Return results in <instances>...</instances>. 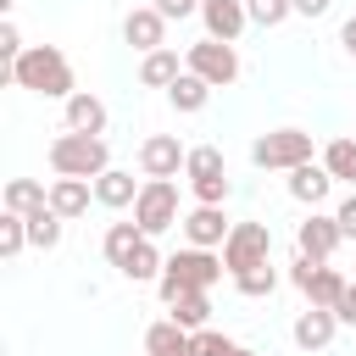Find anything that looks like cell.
I'll return each instance as SVG.
<instances>
[{"mask_svg":"<svg viewBox=\"0 0 356 356\" xmlns=\"http://www.w3.org/2000/svg\"><path fill=\"white\" fill-rule=\"evenodd\" d=\"M6 78H11L17 89H28V95H44V100H72V95H78L72 61H67L56 44H28V50L6 67Z\"/></svg>","mask_w":356,"mask_h":356,"instance_id":"obj_1","label":"cell"},{"mask_svg":"<svg viewBox=\"0 0 356 356\" xmlns=\"http://www.w3.org/2000/svg\"><path fill=\"white\" fill-rule=\"evenodd\" d=\"M50 172L56 178H100V172H111V150H106V139L100 134H56L50 139Z\"/></svg>","mask_w":356,"mask_h":356,"instance_id":"obj_2","label":"cell"},{"mask_svg":"<svg viewBox=\"0 0 356 356\" xmlns=\"http://www.w3.org/2000/svg\"><path fill=\"white\" fill-rule=\"evenodd\" d=\"M222 273H228V267H222V256H211V250H195V245H189V250L167 256V273H161V284H156V289H161V300L172 306L184 289H211Z\"/></svg>","mask_w":356,"mask_h":356,"instance_id":"obj_3","label":"cell"},{"mask_svg":"<svg viewBox=\"0 0 356 356\" xmlns=\"http://www.w3.org/2000/svg\"><path fill=\"white\" fill-rule=\"evenodd\" d=\"M250 161L261 172H295V167L312 161V134L306 128H273V134H261L250 145Z\"/></svg>","mask_w":356,"mask_h":356,"instance_id":"obj_4","label":"cell"},{"mask_svg":"<svg viewBox=\"0 0 356 356\" xmlns=\"http://www.w3.org/2000/svg\"><path fill=\"white\" fill-rule=\"evenodd\" d=\"M184 178L195 189V206H222L228 200V161L217 145H189V161H184Z\"/></svg>","mask_w":356,"mask_h":356,"instance_id":"obj_5","label":"cell"},{"mask_svg":"<svg viewBox=\"0 0 356 356\" xmlns=\"http://www.w3.org/2000/svg\"><path fill=\"white\" fill-rule=\"evenodd\" d=\"M134 222H139L145 239H161L167 228H178V222H184V217H178V184H172V178H145V189H139V200H134Z\"/></svg>","mask_w":356,"mask_h":356,"instance_id":"obj_6","label":"cell"},{"mask_svg":"<svg viewBox=\"0 0 356 356\" xmlns=\"http://www.w3.org/2000/svg\"><path fill=\"white\" fill-rule=\"evenodd\" d=\"M261 261H273V228H267V222H234V234L222 239V267H228V278L245 273V267H261Z\"/></svg>","mask_w":356,"mask_h":356,"instance_id":"obj_7","label":"cell"},{"mask_svg":"<svg viewBox=\"0 0 356 356\" xmlns=\"http://www.w3.org/2000/svg\"><path fill=\"white\" fill-rule=\"evenodd\" d=\"M184 67H189L195 78H206L211 89H228V83L239 78V50L222 44V39H200V44L184 50Z\"/></svg>","mask_w":356,"mask_h":356,"instance_id":"obj_8","label":"cell"},{"mask_svg":"<svg viewBox=\"0 0 356 356\" xmlns=\"http://www.w3.org/2000/svg\"><path fill=\"white\" fill-rule=\"evenodd\" d=\"M184 161H189V150L178 145V134H150L139 145V172L145 178H178Z\"/></svg>","mask_w":356,"mask_h":356,"instance_id":"obj_9","label":"cell"},{"mask_svg":"<svg viewBox=\"0 0 356 356\" xmlns=\"http://www.w3.org/2000/svg\"><path fill=\"white\" fill-rule=\"evenodd\" d=\"M184 239L195 245V250H217L228 234H234V222L222 217V206H195V211H184Z\"/></svg>","mask_w":356,"mask_h":356,"instance_id":"obj_10","label":"cell"},{"mask_svg":"<svg viewBox=\"0 0 356 356\" xmlns=\"http://www.w3.org/2000/svg\"><path fill=\"white\" fill-rule=\"evenodd\" d=\"M339 245H345V234H339V222H334V217H323V211H312V217L295 228V250H300V256H312V261H328Z\"/></svg>","mask_w":356,"mask_h":356,"instance_id":"obj_11","label":"cell"},{"mask_svg":"<svg viewBox=\"0 0 356 356\" xmlns=\"http://www.w3.org/2000/svg\"><path fill=\"white\" fill-rule=\"evenodd\" d=\"M200 22H206V39L234 44L250 28V11H245V0H200Z\"/></svg>","mask_w":356,"mask_h":356,"instance_id":"obj_12","label":"cell"},{"mask_svg":"<svg viewBox=\"0 0 356 356\" xmlns=\"http://www.w3.org/2000/svg\"><path fill=\"white\" fill-rule=\"evenodd\" d=\"M122 39H128L139 56H150V50L167 44V17H161L156 6H134V11L122 17Z\"/></svg>","mask_w":356,"mask_h":356,"instance_id":"obj_13","label":"cell"},{"mask_svg":"<svg viewBox=\"0 0 356 356\" xmlns=\"http://www.w3.org/2000/svg\"><path fill=\"white\" fill-rule=\"evenodd\" d=\"M289 334H295V345H300V350H328V345H334V334H339V317H334V312H323V306H306V312L295 317V328H289Z\"/></svg>","mask_w":356,"mask_h":356,"instance_id":"obj_14","label":"cell"},{"mask_svg":"<svg viewBox=\"0 0 356 356\" xmlns=\"http://www.w3.org/2000/svg\"><path fill=\"white\" fill-rule=\"evenodd\" d=\"M89 200H95V184L89 178H50V211L56 217H83L89 211Z\"/></svg>","mask_w":356,"mask_h":356,"instance_id":"obj_15","label":"cell"},{"mask_svg":"<svg viewBox=\"0 0 356 356\" xmlns=\"http://www.w3.org/2000/svg\"><path fill=\"white\" fill-rule=\"evenodd\" d=\"M145 356H195V334L178 328L172 317H161L145 328Z\"/></svg>","mask_w":356,"mask_h":356,"instance_id":"obj_16","label":"cell"},{"mask_svg":"<svg viewBox=\"0 0 356 356\" xmlns=\"http://www.w3.org/2000/svg\"><path fill=\"white\" fill-rule=\"evenodd\" d=\"M328 189H334V178H328V167H323V161H306V167H295V172H289V195H295L300 206H312V211L328 200Z\"/></svg>","mask_w":356,"mask_h":356,"instance_id":"obj_17","label":"cell"},{"mask_svg":"<svg viewBox=\"0 0 356 356\" xmlns=\"http://www.w3.org/2000/svg\"><path fill=\"white\" fill-rule=\"evenodd\" d=\"M178 78H184V61H178L172 44H161V50H150V56L139 61V83H145V89H172Z\"/></svg>","mask_w":356,"mask_h":356,"instance_id":"obj_18","label":"cell"},{"mask_svg":"<svg viewBox=\"0 0 356 356\" xmlns=\"http://www.w3.org/2000/svg\"><path fill=\"white\" fill-rule=\"evenodd\" d=\"M67 128H72V134H106V100L89 95V89H78V95L67 100Z\"/></svg>","mask_w":356,"mask_h":356,"instance_id":"obj_19","label":"cell"},{"mask_svg":"<svg viewBox=\"0 0 356 356\" xmlns=\"http://www.w3.org/2000/svg\"><path fill=\"white\" fill-rule=\"evenodd\" d=\"M139 189H145V184H134V172H122V167H111V172H100V178H95V200H100V206H111V211L134 206V200H139Z\"/></svg>","mask_w":356,"mask_h":356,"instance_id":"obj_20","label":"cell"},{"mask_svg":"<svg viewBox=\"0 0 356 356\" xmlns=\"http://www.w3.org/2000/svg\"><path fill=\"white\" fill-rule=\"evenodd\" d=\"M345 284H350V278H345L339 267H328V261H323L300 295H306V306H323V312H334V306H339V295H345Z\"/></svg>","mask_w":356,"mask_h":356,"instance_id":"obj_21","label":"cell"},{"mask_svg":"<svg viewBox=\"0 0 356 356\" xmlns=\"http://www.w3.org/2000/svg\"><path fill=\"white\" fill-rule=\"evenodd\" d=\"M39 206H50V184H39V178H11L6 184V211L33 217Z\"/></svg>","mask_w":356,"mask_h":356,"instance_id":"obj_22","label":"cell"},{"mask_svg":"<svg viewBox=\"0 0 356 356\" xmlns=\"http://www.w3.org/2000/svg\"><path fill=\"white\" fill-rule=\"evenodd\" d=\"M161 273H167V256L156 250V239H145V245L122 261V278H128V284H161Z\"/></svg>","mask_w":356,"mask_h":356,"instance_id":"obj_23","label":"cell"},{"mask_svg":"<svg viewBox=\"0 0 356 356\" xmlns=\"http://www.w3.org/2000/svg\"><path fill=\"white\" fill-rule=\"evenodd\" d=\"M167 317L178 323V328H189V334H200L206 323H211V300H206V289H184L172 306H167Z\"/></svg>","mask_w":356,"mask_h":356,"instance_id":"obj_24","label":"cell"},{"mask_svg":"<svg viewBox=\"0 0 356 356\" xmlns=\"http://www.w3.org/2000/svg\"><path fill=\"white\" fill-rule=\"evenodd\" d=\"M167 100H172V111H206V100H211V83H206V78H195V72L184 67V78L167 89Z\"/></svg>","mask_w":356,"mask_h":356,"instance_id":"obj_25","label":"cell"},{"mask_svg":"<svg viewBox=\"0 0 356 356\" xmlns=\"http://www.w3.org/2000/svg\"><path fill=\"white\" fill-rule=\"evenodd\" d=\"M61 234H67V217H56L50 206H39V211L28 217V245H33V250H56Z\"/></svg>","mask_w":356,"mask_h":356,"instance_id":"obj_26","label":"cell"},{"mask_svg":"<svg viewBox=\"0 0 356 356\" xmlns=\"http://www.w3.org/2000/svg\"><path fill=\"white\" fill-rule=\"evenodd\" d=\"M139 245H145L139 222H111V228H106V261H111L117 273H122V261H128V256H134Z\"/></svg>","mask_w":356,"mask_h":356,"instance_id":"obj_27","label":"cell"},{"mask_svg":"<svg viewBox=\"0 0 356 356\" xmlns=\"http://www.w3.org/2000/svg\"><path fill=\"white\" fill-rule=\"evenodd\" d=\"M323 167H328L334 184H350V189H356V139H328Z\"/></svg>","mask_w":356,"mask_h":356,"instance_id":"obj_28","label":"cell"},{"mask_svg":"<svg viewBox=\"0 0 356 356\" xmlns=\"http://www.w3.org/2000/svg\"><path fill=\"white\" fill-rule=\"evenodd\" d=\"M234 289H239V295H250V300H261V295H273V289H278V267H273V261L245 267V273H234Z\"/></svg>","mask_w":356,"mask_h":356,"instance_id":"obj_29","label":"cell"},{"mask_svg":"<svg viewBox=\"0 0 356 356\" xmlns=\"http://www.w3.org/2000/svg\"><path fill=\"white\" fill-rule=\"evenodd\" d=\"M22 245H28V217L0 211V256L11 261V256H22Z\"/></svg>","mask_w":356,"mask_h":356,"instance_id":"obj_30","label":"cell"},{"mask_svg":"<svg viewBox=\"0 0 356 356\" xmlns=\"http://www.w3.org/2000/svg\"><path fill=\"white\" fill-rule=\"evenodd\" d=\"M245 11H250L256 28H278V22L295 17V0H245Z\"/></svg>","mask_w":356,"mask_h":356,"instance_id":"obj_31","label":"cell"},{"mask_svg":"<svg viewBox=\"0 0 356 356\" xmlns=\"http://www.w3.org/2000/svg\"><path fill=\"white\" fill-rule=\"evenodd\" d=\"M195 356H239V345L228 334H217V328H200L195 334Z\"/></svg>","mask_w":356,"mask_h":356,"instance_id":"obj_32","label":"cell"},{"mask_svg":"<svg viewBox=\"0 0 356 356\" xmlns=\"http://www.w3.org/2000/svg\"><path fill=\"white\" fill-rule=\"evenodd\" d=\"M22 50H28V44H22V33H17V22L6 17V22H0V72H6V67H11V61H17Z\"/></svg>","mask_w":356,"mask_h":356,"instance_id":"obj_33","label":"cell"},{"mask_svg":"<svg viewBox=\"0 0 356 356\" xmlns=\"http://www.w3.org/2000/svg\"><path fill=\"white\" fill-rule=\"evenodd\" d=\"M334 222H339V234H345V239H356V189L334 206Z\"/></svg>","mask_w":356,"mask_h":356,"instance_id":"obj_34","label":"cell"},{"mask_svg":"<svg viewBox=\"0 0 356 356\" xmlns=\"http://www.w3.org/2000/svg\"><path fill=\"white\" fill-rule=\"evenodd\" d=\"M150 6H156L167 22H184V17H195V11H200V0H150Z\"/></svg>","mask_w":356,"mask_h":356,"instance_id":"obj_35","label":"cell"},{"mask_svg":"<svg viewBox=\"0 0 356 356\" xmlns=\"http://www.w3.org/2000/svg\"><path fill=\"white\" fill-rule=\"evenodd\" d=\"M317 267H323V261H312V256H300V250H295V261H289V284H295V289H306Z\"/></svg>","mask_w":356,"mask_h":356,"instance_id":"obj_36","label":"cell"},{"mask_svg":"<svg viewBox=\"0 0 356 356\" xmlns=\"http://www.w3.org/2000/svg\"><path fill=\"white\" fill-rule=\"evenodd\" d=\"M334 317H339V323H350V328H356V278H350V284H345V295H339V306H334Z\"/></svg>","mask_w":356,"mask_h":356,"instance_id":"obj_37","label":"cell"},{"mask_svg":"<svg viewBox=\"0 0 356 356\" xmlns=\"http://www.w3.org/2000/svg\"><path fill=\"white\" fill-rule=\"evenodd\" d=\"M334 0H295V17H323Z\"/></svg>","mask_w":356,"mask_h":356,"instance_id":"obj_38","label":"cell"},{"mask_svg":"<svg viewBox=\"0 0 356 356\" xmlns=\"http://www.w3.org/2000/svg\"><path fill=\"white\" fill-rule=\"evenodd\" d=\"M339 44H345V56H356V17L339 28Z\"/></svg>","mask_w":356,"mask_h":356,"instance_id":"obj_39","label":"cell"},{"mask_svg":"<svg viewBox=\"0 0 356 356\" xmlns=\"http://www.w3.org/2000/svg\"><path fill=\"white\" fill-rule=\"evenodd\" d=\"M239 356H256V350H250V345H239Z\"/></svg>","mask_w":356,"mask_h":356,"instance_id":"obj_40","label":"cell"}]
</instances>
